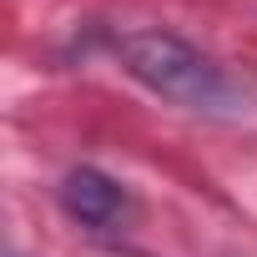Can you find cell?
Returning a JSON list of instances; mask_svg holds the SVG:
<instances>
[{
  "label": "cell",
  "instance_id": "7a4b0ae2",
  "mask_svg": "<svg viewBox=\"0 0 257 257\" xmlns=\"http://www.w3.org/2000/svg\"><path fill=\"white\" fill-rule=\"evenodd\" d=\"M61 207L86 232H116L132 217V192L101 167H71L61 177Z\"/></svg>",
  "mask_w": 257,
  "mask_h": 257
},
{
  "label": "cell",
  "instance_id": "6da1fadb",
  "mask_svg": "<svg viewBox=\"0 0 257 257\" xmlns=\"http://www.w3.org/2000/svg\"><path fill=\"white\" fill-rule=\"evenodd\" d=\"M111 51L121 61V71L132 76L137 86H147L152 96L197 111V116H242L247 111V86L202 46L142 26V31H121L111 36Z\"/></svg>",
  "mask_w": 257,
  "mask_h": 257
}]
</instances>
